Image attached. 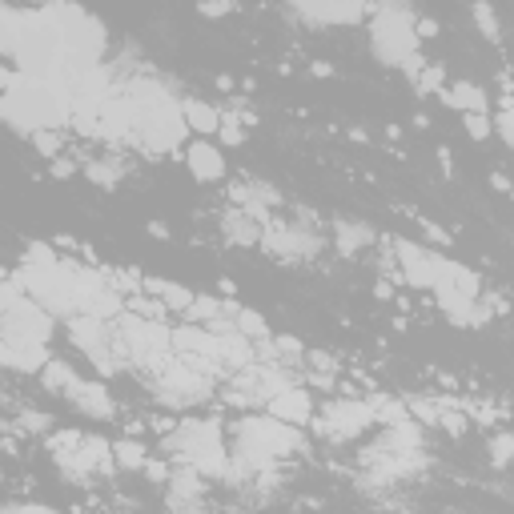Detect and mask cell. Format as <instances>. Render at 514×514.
Here are the masks:
<instances>
[{
    "instance_id": "d4e9b609",
    "label": "cell",
    "mask_w": 514,
    "mask_h": 514,
    "mask_svg": "<svg viewBox=\"0 0 514 514\" xmlns=\"http://www.w3.org/2000/svg\"><path fill=\"white\" fill-rule=\"evenodd\" d=\"M225 233H229V241L253 245L257 237H262V221H257L253 213H229V217H225Z\"/></svg>"
},
{
    "instance_id": "ee69618b",
    "label": "cell",
    "mask_w": 514,
    "mask_h": 514,
    "mask_svg": "<svg viewBox=\"0 0 514 514\" xmlns=\"http://www.w3.org/2000/svg\"><path fill=\"white\" fill-rule=\"evenodd\" d=\"M69 173H73V161L57 157V161H53V177H69Z\"/></svg>"
},
{
    "instance_id": "7a4b0ae2",
    "label": "cell",
    "mask_w": 514,
    "mask_h": 514,
    "mask_svg": "<svg viewBox=\"0 0 514 514\" xmlns=\"http://www.w3.org/2000/svg\"><path fill=\"white\" fill-rule=\"evenodd\" d=\"M129 101H133V133L141 137L145 149L173 153L185 141L189 125L181 117V101H173V93L165 85L141 81L129 89Z\"/></svg>"
},
{
    "instance_id": "3957f363",
    "label": "cell",
    "mask_w": 514,
    "mask_h": 514,
    "mask_svg": "<svg viewBox=\"0 0 514 514\" xmlns=\"http://www.w3.org/2000/svg\"><path fill=\"white\" fill-rule=\"evenodd\" d=\"M169 450L185 466H193L201 478H225L229 474V450H225L217 418H181L169 434Z\"/></svg>"
},
{
    "instance_id": "ba28073f",
    "label": "cell",
    "mask_w": 514,
    "mask_h": 514,
    "mask_svg": "<svg viewBox=\"0 0 514 514\" xmlns=\"http://www.w3.org/2000/svg\"><path fill=\"white\" fill-rule=\"evenodd\" d=\"M69 338L73 346H81L89 354V362L101 370V374H117L125 366V358H117V338H113V326L109 318H93V314H73L69 318Z\"/></svg>"
},
{
    "instance_id": "ffe728a7",
    "label": "cell",
    "mask_w": 514,
    "mask_h": 514,
    "mask_svg": "<svg viewBox=\"0 0 514 514\" xmlns=\"http://www.w3.org/2000/svg\"><path fill=\"white\" fill-rule=\"evenodd\" d=\"M49 342H9V370L21 374H41L49 362Z\"/></svg>"
},
{
    "instance_id": "681fc988",
    "label": "cell",
    "mask_w": 514,
    "mask_h": 514,
    "mask_svg": "<svg viewBox=\"0 0 514 514\" xmlns=\"http://www.w3.org/2000/svg\"><path fill=\"white\" fill-rule=\"evenodd\" d=\"M310 73H314V77H330V73H334V69H330V65H326V61H318V65H314V69H310Z\"/></svg>"
},
{
    "instance_id": "74e56055",
    "label": "cell",
    "mask_w": 514,
    "mask_h": 514,
    "mask_svg": "<svg viewBox=\"0 0 514 514\" xmlns=\"http://www.w3.org/2000/svg\"><path fill=\"white\" fill-rule=\"evenodd\" d=\"M25 290H21V282H9V278H0V310H9L17 298H21Z\"/></svg>"
},
{
    "instance_id": "603a6c76",
    "label": "cell",
    "mask_w": 514,
    "mask_h": 514,
    "mask_svg": "<svg viewBox=\"0 0 514 514\" xmlns=\"http://www.w3.org/2000/svg\"><path fill=\"white\" fill-rule=\"evenodd\" d=\"M205 490V482H201V474L193 470V466H185V470H177L173 478H169V502L173 506H189V502H197V494Z\"/></svg>"
},
{
    "instance_id": "8d00e7d4",
    "label": "cell",
    "mask_w": 514,
    "mask_h": 514,
    "mask_svg": "<svg viewBox=\"0 0 514 514\" xmlns=\"http://www.w3.org/2000/svg\"><path fill=\"white\" fill-rule=\"evenodd\" d=\"M490 129H498V137L506 145H514V117H510V109H498V117L490 121Z\"/></svg>"
},
{
    "instance_id": "9c48e42d",
    "label": "cell",
    "mask_w": 514,
    "mask_h": 514,
    "mask_svg": "<svg viewBox=\"0 0 514 514\" xmlns=\"http://www.w3.org/2000/svg\"><path fill=\"white\" fill-rule=\"evenodd\" d=\"M0 338L5 342H49L53 338V314L21 294L9 310H0Z\"/></svg>"
},
{
    "instance_id": "9a60e30c",
    "label": "cell",
    "mask_w": 514,
    "mask_h": 514,
    "mask_svg": "<svg viewBox=\"0 0 514 514\" xmlns=\"http://www.w3.org/2000/svg\"><path fill=\"white\" fill-rule=\"evenodd\" d=\"M266 406H270V414L274 418H282V422H290V426H306V422H314V398L302 390V386H282L278 394H270L266 398Z\"/></svg>"
},
{
    "instance_id": "7c38bea8",
    "label": "cell",
    "mask_w": 514,
    "mask_h": 514,
    "mask_svg": "<svg viewBox=\"0 0 514 514\" xmlns=\"http://www.w3.org/2000/svg\"><path fill=\"white\" fill-rule=\"evenodd\" d=\"M257 241H262L270 253L286 257V262H290V257L298 262V257H310L318 249V237L306 225H290V221H266L262 225V237H257Z\"/></svg>"
},
{
    "instance_id": "7bdbcfd3",
    "label": "cell",
    "mask_w": 514,
    "mask_h": 514,
    "mask_svg": "<svg viewBox=\"0 0 514 514\" xmlns=\"http://www.w3.org/2000/svg\"><path fill=\"white\" fill-rule=\"evenodd\" d=\"M414 33H418V41H430V37H438V21L422 17V21H414Z\"/></svg>"
},
{
    "instance_id": "60d3db41",
    "label": "cell",
    "mask_w": 514,
    "mask_h": 514,
    "mask_svg": "<svg viewBox=\"0 0 514 514\" xmlns=\"http://www.w3.org/2000/svg\"><path fill=\"white\" fill-rule=\"evenodd\" d=\"M510 450H514V438H510V434L494 438V454H490V458H494V466H506V462H510Z\"/></svg>"
},
{
    "instance_id": "44dd1931",
    "label": "cell",
    "mask_w": 514,
    "mask_h": 514,
    "mask_svg": "<svg viewBox=\"0 0 514 514\" xmlns=\"http://www.w3.org/2000/svg\"><path fill=\"white\" fill-rule=\"evenodd\" d=\"M442 101H446L450 109H458V113H486V109H490L486 93H482L478 85H470V81H458V85L442 89Z\"/></svg>"
},
{
    "instance_id": "4316f807",
    "label": "cell",
    "mask_w": 514,
    "mask_h": 514,
    "mask_svg": "<svg viewBox=\"0 0 514 514\" xmlns=\"http://www.w3.org/2000/svg\"><path fill=\"white\" fill-rule=\"evenodd\" d=\"M145 446L137 442V438H121V442H113V466H121V470H141L145 466Z\"/></svg>"
},
{
    "instance_id": "f35d334b",
    "label": "cell",
    "mask_w": 514,
    "mask_h": 514,
    "mask_svg": "<svg viewBox=\"0 0 514 514\" xmlns=\"http://www.w3.org/2000/svg\"><path fill=\"white\" fill-rule=\"evenodd\" d=\"M233 5H237V0H201V13L205 17H225V13H233Z\"/></svg>"
},
{
    "instance_id": "836d02e7",
    "label": "cell",
    "mask_w": 514,
    "mask_h": 514,
    "mask_svg": "<svg viewBox=\"0 0 514 514\" xmlns=\"http://www.w3.org/2000/svg\"><path fill=\"white\" fill-rule=\"evenodd\" d=\"M462 125H466V133L474 141H486L490 137V117L486 113H462Z\"/></svg>"
},
{
    "instance_id": "f6af8a7d",
    "label": "cell",
    "mask_w": 514,
    "mask_h": 514,
    "mask_svg": "<svg viewBox=\"0 0 514 514\" xmlns=\"http://www.w3.org/2000/svg\"><path fill=\"white\" fill-rule=\"evenodd\" d=\"M13 77H17V73H13L9 65H0V93H5V89L13 85Z\"/></svg>"
},
{
    "instance_id": "7dc6e473",
    "label": "cell",
    "mask_w": 514,
    "mask_h": 514,
    "mask_svg": "<svg viewBox=\"0 0 514 514\" xmlns=\"http://www.w3.org/2000/svg\"><path fill=\"white\" fill-rule=\"evenodd\" d=\"M490 181H494V189H498V193H510V181H506V173H494Z\"/></svg>"
},
{
    "instance_id": "e575fe53",
    "label": "cell",
    "mask_w": 514,
    "mask_h": 514,
    "mask_svg": "<svg viewBox=\"0 0 514 514\" xmlns=\"http://www.w3.org/2000/svg\"><path fill=\"white\" fill-rule=\"evenodd\" d=\"M85 173H89L93 181H101V185H117V177H121V165H109V161H93V165H85Z\"/></svg>"
},
{
    "instance_id": "f1b7e54d",
    "label": "cell",
    "mask_w": 514,
    "mask_h": 514,
    "mask_svg": "<svg viewBox=\"0 0 514 514\" xmlns=\"http://www.w3.org/2000/svg\"><path fill=\"white\" fill-rule=\"evenodd\" d=\"M233 330H237V334H245L249 342H266V338H270V326H266V318H262V314H253V310H237V318H233Z\"/></svg>"
},
{
    "instance_id": "cb8c5ba5",
    "label": "cell",
    "mask_w": 514,
    "mask_h": 514,
    "mask_svg": "<svg viewBox=\"0 0 514 514\" xmlns=\"http://www.w3.org/2000/svg\"><path fill=\"white\" fill-rule=\"evenodd\" d=\"M41 378H45V390L65 394V398H69V390L77 386V370H73L69 362H61V358H49L45 370H41Z\"/></svg>"
},
{
    "instance_id": "52a82bcc",
    "label": "cell",
    "mask_w": 514,
    "mask_h": 514,
    "mask_svg": "<svg viewBox=\"0 0 514 514\" xmlns=\"http://www.w3.org/2000/svg\"><path fill=\"white\" fill-rule=\"evenodd\" d=\"M49 450H53V458H57L69 474H77V478H89V474L113 466V446H109L105 438H93V434H77V430L53 434V438H49Z\"/></svg>"
},
{
    "instance_id": "7402d4cb",
    "label": "cell",
    "mask_w": 514,
    "mask_h": 514,
    "mask_svg": "<svg viewBox=\"0 0 514 514\" xmlns=\"http://www.w3.org/2000/svg\"><path fill=\"white\" fill-rule=\"evenodd\" d=\"M181 117H185V125L197 133V137H209V133H217V121H221V109H213V105H205V101H181Z\"/></svg>"
},
{
    "instance_id": "484cf974",
    "label": "cell",
    "mask_w": 514,
    "mask_h": 514,
    "mask_svg": "<svg viewBox=\"0 0 514 514\" xmlns=\"http://www.w3.org/2000/svg\"><path fill=\"white\" fill-rule=\"evenodd\" d=\"M374 241V229L362 225V221H338V249L342 253H354V249H366Z\"/></svg>"
},
{
    "instance_id": "5b68a950",
    "label": "cell",
    "mask_w": 514,
    "mask_h": 514,
    "mask_svg": "<svg viewBox=\"0 0 514 514\" xmlns=\"http://www.w3.org/2000/svg\"><path fill=\"white\" fill-rule=\"evenodd\" d=\"M113 338H117L121 358L141 366V370H161L169 362V350H173L165 322L145 318V314H121L113 326Z\"/></svg>"
},
{
    "instance_id": "ac0fdd59",
    "label": "cell",
    "mask_w": 514,
    "mask_h": 514,
    "mask_svg": "<svg viewBox=\"0 0 514 514\" xmlns=\"http://www.w3.org/2000/svg\"><path fill=\"white\" fill-rule=\"evenodd\" d=\"M69 402H77L85 414H93V418H109L113 414V398H109V390L101 386V382H85V378H77V386L69 390Z\"/></svg>"
},
{
    "instance_id": "c3c4849f",
    "label": "cell",
    "mask_w": 514,
    "mask_h": 514,
    "mask_svg": "<svg viewBox=\"0 0 514 514\" xmlns=\"http://www.w3.org/2000/svg\"><path fill=\"white\" fill-rule=\"evenodd\" d=\"M0 370H9V342L0 338Z\"/></svg>"
},
{
    "instance_id": "4dcf8cb0",
    "label": "cell",
    "mask_w": 514,
    "mask_h": 514,
    "mask_svg": "<svg viewBox=\"0 0 514 514\" xmlns=\"http://www.w3.org/2000/svg\"><path fill=\"white\" fill-rule=\"evenodd\" d=\"M442 81H446L442 65H422V69L414 73V89H418V93H434V89H442Z\"/></svg>"
},
{
    "instance_id": "1f68e13d",
    "label": "cell",
    "mask_w": 514,
    "mask_h": 514,
    "mask_svg": "<svg viewBox=\"0 0 514 514\" xmlns=\"http://www.w3.org/2000/svg\"><path fill=\"white\" fill-rule=\"evenodd\" d=\"M53 262H61V257L53 253V245H45V241L25 245V266H53Z\"/></svg>"
},
{
    "instance_id": "d6a6232c",
    "label": "cell",
    "mask_w": 514,
    "mask_h": 514,
    "mask_svg": "<svg viewBox=\"0 0 514 514\" xmlns=\"http://www.w3.org/2000/svg\"><path fill=\"white\" fill-rule=\"evenodd\" d=\"M474 21H478V29H482V37L498 45V21H494V9L486 5V0H478V5H474Z\"/></svg>"
},
{
    "instance_id": "277c9868",
    "label": "cell",
    "mask_w": 514,
    "mask_h": 514,
    "mask_svg": "<svg viewBox=\"0 0 514 514\" xmlns=\"http://www.w3.org/2000/svg\"><path fill=\"white\" fill-rule=\"evenodd\" d=\"M61 53H65V49H61V33L53 29V21H49L41 9H37V13H21L17 49H13L21 73L57 81V73H61Z\"/></svg>"
},
{
    "instance_id": "5bb4252c",
    "label": "cell",
    "mask_w": 514,
    "mask_h": 514,
    "mask_svg": "<svg viewBox=\"0 0 514 514\" xmlns=\"http://www.w3.org/2000/svg\"><path fill=\"white\" fill-rule=\"evenodd\" d=\"M294 9L318 25H358L366 0H294Z\"/></svg>"
},
{
    "instance_id": "d6986e66",
    "label": "cell",
    "mask_w": 514,
    "mask_h": 514,
    "mask_svg": "<svg viewBox=\"0 0 514 514\" xmlns=\"http://www.w3.org/2000/svg\"><path fill=\"white\" fill-rule=\"evenodd\" d=\"M141 294H153L165 310H177V314H185L189 302H193V290H185L181 282H169V278H145L141 282Z\"/></svg>"
},
{
    "instance_id": "ab89813d",
    "label": "cell",
    "mask_w": 514,
    "mask_h": 514,
    "mask_svg": "<svg viewBox=\"0 0 514 514\" xmlns=\"http://www.w3.org/2000/svg\"><path fill=\"white\" fill-rule=\"evenodd\" d=\"M274 350H278L282 358H298V354H302L306 346H302L298 338H290V334H282V338H274Z\"/></svg>"
},
{
    "instance_id": "4fadbf2b",
    "label": "cell",
    "mask_w": 514,
    "mask_h": 514,
    "mask_svg": "<svg viewBox=\"0 0 514 514\" xmlns=\"http://www.w3.org/2000/svg\"><path fill=\"white\" fill-rule=\"evenodd\" d=\"M398 266H402V278L418 290H430L434 278H438V262H442V253L418 245V241H398Z\"/></svg>"
},
{
    "instance_id": "f907efd6",
    "label": "cell",
    "mask_w": 514,
    "mask_h": 514,
    "mask_svg": "<svg viewBox=\"0 0 514 514\" xmlns=\"http://www.w3.org/2000/svg\"><path fill=\"white\" fill-rule=\"evenodd\" d=\"M0 278H5V274H0Z\"/></svg>"
},
{
    "instance_id": "d590c367",
    "label": "cell",
    "mask_w": 514,
    "mask_h": 514,
    "mask_svg": "<svg viewBox=\"0 0 514 514\" xmlns=\"http://www.w3.org/2000/svg\"><path fill=\"white\" fill-rule=\"evenodd\" d=\"M33 141H37V149H41V153H49V157H53V153L61 149V129H37V133H33Z\"/></svg>"
},
{
    "instance_id": "8fae6325",
    "label": "cell",
    "mask_w": 514,
    "mask_h": 514,
    "mask_svg": "<svg viewBox=\"0 0 514 514\" xmlns=\"http://www.w3.org/2000/svg\"><path fill=\"white\" fill-rule=\"evenodd\" d=\"M374 422V406L370 402H330L326 410H322V418L314 422L318 426V434H326V438H358L366 426Z\"/></svg>"
},
{
    "instance_id": "6da1fadb",
    "label": "cell",
    "mask_w": 514,
    "mask_h": 514,
    "mask_svg": "<svg viewBox=\"0 0 514 514\" xmlns=\"http://www.w3.org/2000/svg\"><path fill=\"white\" fill-rule=\"evenodd\" d=\"M69 117H73V101L61 81L17 73L13 85L0 93V121H9L17 133L61 129Z\"/></svg>"
},
{
    "instance_id": "8992f818",
    "label": "cell",
    "mask_w": 514,
    "mask_h": 514,
    "mask_svg": "<svg viewBox=\"0 0 514 514\" xmlns=\"http://www.w3.org/2000/svg\"><path fill=\"white\" fill-rule=\"evenodd\" d=\"M370 49L382 65H406V57L418 53V33H414V17L390 0L378 9L374 25H370Z\"/></svg>"
},
{
    "instance_id": "30bf717a",
    "label": "cell",
    "mask_w": 514,
    "mask_h": 514,
    "mask_svg": "<svg viewBox=\"0 0 514 514\" xmlns=\"http://www.w3.org/2000/svg\"><path fill=\"white\" fill-rule=\"evenodd\" d=\"M157 394H161V402H169V406L201 402V398H209V374H201V370L189 366L185 358H169V362L157 370Z\"/></svg>"
},
{
    "instance_id": "83f0119b",
    "label": "cell",
    "mask_w": 514,
    "mask_h": 514,
    "mask_svg": "<svg viewBox=\"0 0 514 514\" xmlns=\"http://www.w3.org/2000/svg\"><path fill=\"white\" fill-rule=\"evenodd\" d=\"M17 29H21V13L0 5V57H13L17 49Z\"/></svg>"
},
{
    "instance_id": "2e32d148",
    "label": "cell",
    "mask_w": 514,
    "mask_h": 514,
    "mask_svg": "<svg viewBox=\"0 0 514 514\" xmlns=\"http://www.w3.org/2000/svg\"><path fill=\"white\" fill-rule=\"evenodd\" d=\"M185 165L197 181H221L225 177V153L213 141H193L185 149Z\"/></svg>"
},
{
    "instance_id": "b9f144b4",
    "label": "cell",
    "mask_w": 514,
    "mask_h": 514,
    "mask_svg": "<svg viewBox=\"0 0 514 514\" xmlns=\"http://www.w3.org/2000/svg\"><path fill=\"white\" fill-rule=\"evenodd\" d=\"M21 426L41 434V430H49V414H41V410H25V414H21Z\"/></svg>"
},
{
    "instance_id": "bcb514c9",
    "label": "cell",
    "mask_w": 514,
    "mask_h": 514,
    "mask_svg": "<svg viewBox=\"0 0 514 514\" xmlns=\"http://www.w3.org/2000/svg\"><path fill=\"white\" fill-rule=\"evenodd\" d=\"M310 362H314V370H334V358H326V354H314Z\"/></svg>"
},
{
    "instance_id": "f546056e",
    "label": "cell",
    "mask_w": 514,
    "mask_h": 514,
    "mask_svg": "<svg viewBox=\"0 0 514 514\" xmlns=\"http://www.w3.org/2000/svg\"><path fill=\"white\" fill-rule=\"evenodd\" d=\"M217 137H221L225 145H241V141H245V125H241V117H237V113H221V121H217Z\"/></svg>"
},
{
    "instance_id": "e0dca14e",
    "label": "cell",
    "mask_w": 514,
    "mask_h": 514,
    "mask_svg": "<svg viewBox=\"0 0 514 514\" xmlns=\"http://www.w3.org/2000/svg\"><path fill=\"white\" fill-rule=\"evenodd\" d=\"M217 362H221L225 370L249 366V362H253V342H249L245 334H237V330H221V334H217Z\"/></svg>"
}]
</instances>
